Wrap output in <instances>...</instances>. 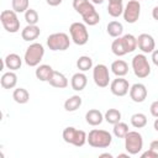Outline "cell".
I'll return each instance as SVG.
<instances>
[{
  "label": "cell",
  "mask_w": 158,
  "mask_h": 158,
  "mask_svg": "<svg viewBox=\"0 0 158 158\" xmlns=\"http://www.w3.org/2000/svg\"><path fill=\"white\" fill-rule=\"evenodd\" d=\"M141 157L142 158H154V154L148 149V151H146V152H143L142 154H141Z\"/></svg>",
  "instance_id": "obj_39"
},
{
  "label": "cell",
  "mask_w": 158,
  "mask_h": 158,
  "mask_svg": "<svg viewBox=\"0 0 158 158\" xmlns=\"http://www.w3.org/2000/svg\"><path fill=\"white\" fill-rule=\"evenodd\" d=\"M40 33H41V30H40V27L37 25H27L21 31V37H22L23 41L31 42V41L37 40Z\"/></svg>",
  "instance_id": "obj_17"
},
{
  "label": "cell",
  "mask_w": 158,
  "mask_h": 158,
  "mask_svg": "<svg viewBox=\"0 0 158 158\" xmlns=\"http://www.w3.org/2000/svg\"><path fill=\"white\" fill-rule=\"evenodd\" d=\"M83 104V100L79 95H73L70 98H68L65 101H64V110L68 111V112H73V111H77Z\"/></svg>",
  "instance_id": "obj_23"
},
{
  "label": "cell",
  "mask_w": 158,
  "mask_h": 158,
  "mask_svg": "<svg viewBox=\"0 0 158 158\" xmlns=\"http://www.w3.org/2000/svg\"><path fill=\"white\" fill-rule=\"evenodd\" d=\"M111 72L116 77H125L128 73V64L122 59H116L111 63Z\"/></svg>",
  "instance_id": "obj_21"
},
{
  "label": "cell",
  "mask_w": 158,
  "mask_h": 158,
  "mask_svg": "<svg viewBox=\"0 0 158 158\" xmlns=\"http://www.w3.org/2000/svg\"><path fill=\"white\" fill-rule=\"evenodd\" d=\"M93 4H95V5H99V4H102L104 2V0H90Z\"/></svg>",
  "instance_id": "obj_43"
},
{
  "label": "cell",
  "mask_w": 158,
  "mask_h": 158,
  "mask_svg": "<svg viewBox=\"0 0 158 158\" xmlns=\"http://www.w3.org/2000/svg\"><path fill=\"white\" fill-rule=\"evenodd\" d=\"M152 16H153V19H154L156 21H158V6L153 7V10H152Z\"/></svg>",
  "instance_id": "obj_40"
},
{
  "label": "cell",
  "mask_w": 158,
  "mask_h": 158,
  "mask_svg": "<svg viewBox=\"0 0 158 158\" xmlns=\"http://www.w3.org/2000/svg\"><path fill=\"white\" fill-rule=\"evenodd\" d=\"M0 21L2 23V27L10 32L16 33L20 30V20L17 17V12L14 10H4L0 14Z\"/></svg>",
  "instance_id": "obj_9"
},
{
  "label": "cell",
  "mask_w": 158,
  "mask_h": 158,
  "mask_svg": "<svg viewBox=\"0 0 158 158\" xmlns=\"http://www.w3.org/2000/svg\"><path fill=\"white\" fill-rule=\"evenodd\" d=\"M149 151L154 154V158H158V139L151 142V144H149Z\"/></svg>",
  "instance_id": "obj_35"
},
{
  "label": "cell",
  "mask_w": 158,
  "mask_h": 158,
  "mask_svg": "<svg viewBox=\"0 0 158 158\" xmlns=\"http://www.w3.org/2000/svg\"><path fill=\"white\" fill-rule=\"evenodd\" d=\"M128 94H130V98H131L132 101H135V102H143L146 100V98H147L148 91H147V88H146L144 84L136 83V84L131 85Z\"/></svg>",
  "instance_id": "obj_14"
},
{
  "label": "cell",
  "mask_w": 158,
  "mask_h": 158,
  "mask_svg": "<svg viewBox=\"0 0 158 158\" xmlns=\"http://www.w3.org/2000/svg\"><path fill=\"white\" fill-rule=\"evenodd\" d=\"M63 139L64 142L73 144L75 147H81L88 142V135L83 130H78L73 126H68L63 130Z\"/></svg>",
  "instance_id": "obj_4"
},
{
  "label": "cell",
  "mask_w": 158,
  "mask_h": 158,
  "mask_svg": "<svg viewBox=\"0 0 158 158\" xmlns=\"http://www.w3.org/2000/svg\"><path fill=\"white\" fill-rule=\"evenodd\" d=\"M4 65H5L7 69L15 72V70H17V69L21 68V65H22V59H21V57H20L19 54H16V53H9V54L4 58Z\"/></svg>",
  "instance_id": "obj_18"
},
{
  "label": "cell",
  "mask_w": 158,
  "mask_h": 158,
  "mask_svg": "<svg viewBox=\"0 0 158 158\" xmlns=\"http://www.w3.org/2000/svg\"><path fill=\"white\" fill-rule=\"evenodd\" d=\"M118 157H126V158H128L130 157V153H127V154L126 153H121V154H118Z\"/></svg>",
  "instance_id": "obj_45"
},
{
  "label": "cell",
  "mask_w": 158,
  "mask_h": 158,
  "mask_svg": "<svg viewBox=\"0 0 158 158\" xmlns=\"http://www.w3.org/2000/svg\"><path fill=\"white\" fill-rule=\"evenodd\" d=\"M12 99L15 100V102L22 105V104H26L30 100V94L28 91L25 89V88H16L12 93Z\"/></svg>",
  "instance_id": "obj_24"
},
{
  "label": "cell",
  "mask_w": 158,
  "mask_h": 158,
  "mask_svg": "<svg viewBox=\"0 0 158 158\" xmlns=\"http://www.w3.org/2000/svg\"><path fill=\"white\" fill-rule=\"evenodd\" d=\"M130 83L123 77H117L110 83V90L115 96H125L130 91Z\"/></svg>",
  "instance_id": "obj_12"
},
{
  "label": "cell",
  "mask_w": 158,
  "mask_h": 158,
  "mask_svg": "<svg viewBox=\"0 0 158 158\" xmlns=\"http://www.w3.org/2000/svg\"><path fill=\"white\" fill-rule=\"evenodd\" d=\"M138 1H139V0H138Z\"/></svg>",
  "instance_id": "obj_46"
},
{
  "label": "cell",
  "mask_w": 158,
  "mask_h": 158,
  "mask_svg": "<svg viewBox=\"0 0 158 158\" xmlns=\"http://www.w3.org/2000/svg\"><path fill=\"white\" fill-rule=\"evenodd\" d=\"M106 31H107L109 36L117 38V37H120V36L122 35V32H123V26H122V23L118 22V21H111V22L107 23Z\"/></svg>",
  "instance_id": "obj_25"
},
{
  "label": "cell",
  "mask_w": 158,
  "mask_h": 158,
  "mask_svg": "<svg viewBox=\"0 0 158 158\" xmlns=\"http://www.w3.org/2000/svg\"><path fill=\"white\" fill-rule=\"evenodd\" d=\"M47 46L51 51H67L70 46L69 36L64 32H56L47 37Z\"/></svg>",
  "instance_id": "obj_8"
},
{
  "label": "cell",
  "mask_w": 158,
  "mask_h": 158,
  "mask_svg": "<svg viewBox=\"0 0 158 158\" xmlns=\"http://www.w3.org/2000/svg\"><path fill=\"white\" fill-rule=\"evenodd\" d=\"M104 115L100 110L96 109H91L85 114V121L86 123H89L90 126H99L101 125V122L104 121Z\"/></svg>",
  "instance_id": "obj_19"
},
{
  "label": "cell",
  "mask_w": 158,
  "mask_h": 158,
  "mask_svg": "<svg viewBox=\"0 0 158 158\" xmlns=\"http://www.w3.org/2000/svg\"><path fill=\"white\" fill-rule=\"evenodd\" d=\"M69 33L72 41L78 46H84L89 41V32L83 22H73L69 26Z\"/></svg>",
  "instance_id": "obj_7"
},
{
  "label": "cell",
  "mask_w": 158,
  "mask_h": 158,
  "mask_svg": "<svg viewBox=\"0 0 158 158\" xmlns=\"http://www.w3.org/2000/svg\"><path fill=\"white\" fill-rule=\"evenodd\" d=\"M121 38H122V43H123L125 49H126L127 53H131L137 48V37H135L133 35L126 33Z\"/></svg>",
  "instance_id": "obj_26"
},
{
  "label": "cell",
  "mask_w": 158,
  "mask_h": 158,
  "mask_svg": "<svg viewBox=\"0 0 158 158\" xmlns=\"http://www.w3.org/2000/svg\"><path fill=\"white\" fill-rule=\"evenodd\" d=\"M12 10L17 14H25L26 10L28 9V0H12L11 1Z\"/></svg>",
  "instance_id": "obj_32"
},
{
  "label": "cell",
  "mask_w": 158,
  "mask_h": 158,
  "mask_svg": "<svg viewBox=\"0 0 158 158\" xmlns=\"http://www.w3.org/2000/svg\"><path fill=\"white\" fill-rule=\"evenodd\" d=\"M73 9L83 17L85 25L95 26L99 23L100 15L90 0H73Z\"/></svg>",
  "instance_id": "obj_1"
},
{
  "label": "cell",
  "mask_w": 158,
  "mask_h": 158,
  "mask_svg": "<svg viewBox=\"0 0 158 158\" xmlns=\"http://www.w3.org/2000/svg\"><path fill=\"white\" fill-rule=\"evenodd\" d=\"M48 83L49 85H52L53 88H58V89H64L68 86V79L67 77L60 73V72H57V70H53L51 78L48 79Z\"/></svg>",
  "instance_id": "obj_15"
},
{
  "label": "cell",
  "mask_w": 158,
  "mask_h": 158,
  "mask_svg": "<svg viewBox=\"0 0 158 158\" xmlns=\"http://www.w3.org/2000/svg\"><path fill=\"white\" fill-rule=\"evenodd\" d=\"M0 84L4 89H14L17 84V75L15 72L12 70H9L6 73L2 74L1 77V80H0Z\"/></svg>",
  "instance_id": "obj_20"
},
{
  "label": "cell",
  "mask_w": 158,
  "mask_h": 158,
  "mask_svg": "<svg viewBox=\"0 0 158 158\" xmlns=\"http://www.w3.org/2000/svg\"><path fill=\"white\" fill-rule=\"evenodd\" d=\"M125 148L131 156L138 154L143 148V137L137 131H128L125 137Z\"/></svg>",
  "instance_id": "obj_5"
},
{
  "label": "cell",
  "mask_w": 158,
  "mask_h": 158,
  "mask_svg": "<svg viewBox=\"0 0 158 158\" xmlns=\"http://www.w3.org/2000/svg\"><path fill=\"white\" fill-rule=\"evenodd\" d=\"M112 131H114V135L117 138H125L126 135L128 133V126H127V123L120 121V122H117V123L114 125Z\"/></svg>",
  "instance_id": "obj_31"
},
{
  "label": "cell",
  "mask_w": 158,
  "mask_h": 158,
  "mask_svg": "<svg viewBox=\"0 0 158 158\" xmlns=\"http://www.w3.org/2000/svg\"><path fill=\"white\" fill-rule=\"evenodd\" d=\"M43 56H44L43 44H41L38 42H35V43H31L26 48L23 60L28 67H37V65H40V62L42 60Z\"/></svg>",
  "instance_id": "obj_3"
},
{
  "label": "cell",
  "mask_w": 158,
  "mask_h": 158,
  "mask_svg": "<svg viewBox=\"0 0 158 158\" xmlns=\"http://www.w3.org/2000/svg\"><path fill=\"white\" fill-rule=\"evenodd\" d=\"M86 84H88V78L84 74V72H78V73L73 74V77L70 79V85H72L73 90L81 91V90L85 89Z\"/></svg>",
  "instance_id": "obj_16"
},
{
  "label": "cell",
  "mask_w": 158,
  "mask_h": 158,
  "mask_svg": "<svg viewBox=\"0 0 158 158\" xmlns=\"http://www.w3.org/2000/svg\"><path fill=\"white\" fill-rule=\"evenodd\" d=\"M152 62H153V64L156 65V67H158V49H154L153 52H152Z\"/></svg>",
  "instance_id": "obj_37"
},
{
  "label": "cell",
  "mask_w": 158,
  "mask_h": 158,
  "mask_svg": "<svg viewBox=\"0 0 158 158\" xmlns=\"http://www.w3.org/2000/svg\"><path fill=\"white\" fill-rule=\"evenodd\" d=\"M131 125L135 128H143L147 125V116L142 112H136L131 116Z\"/></svg>",
  "instance_id": "obj_28"
},
{
  "label": "cell",
  "mask_w": 158,
  "mask_h": 158,
  "mask_svg": "<svg viewBox=\"0 0 158 158\" xmlns=\"http://www.w3.org/2000/svg\"><path fill=\"white\" fill-rule=\"evenodd\" d=\"M53 70L54 69L51 65H48V64H41V65H37V69L35 72V75L41 81H48V79L51 78Z\"/></svg>",
  "instance_id": "obj_22"
},
{
  "label": "cell",
  "mask_w": 158,
  "mask_h": 158,
  "mask_svg": "<svg viewBox=\"0 0 158 158\" xmlns=\"http://www.w3.org/2000/svg\"><path fill=\"white\" fill-rule=\"evenodd\" d=\"M111 51L117 57H122V56L127 54V52L125 49V46L122 43V38L121 37H117L116 40H114V42L111 43Z\"/></svg>",
  "instance_id": "obj_29"
},
{
  "label": "cell",
  "mask_w": 158,
  "mask_h": 158,
  "mask_svg": "<svg viewBox=\"0 0 158 158\" xmlns=\"http://www.w3.org/2000/svg\"><path fill=\"white\" fill-rule=\"evenodd\" d=\"M123 5L122 4H110L107 5V14L111 17H118L123 14Z\"/></svg>",
  "instance_id": "obj_33"
},
{
  "label": "cell",
  "mask_w": 158,
  "mask_h": 158,
  "mask_svg": "<svg viewBox=\"0 0 158 158\" xmlns=\"http://www.w3.org/2000/svg\"><path fill=\"white\" fill-rule=\"evenodd\" d=\"M77 67L80 72H86L93 68V59L89 56H81L77 60Z\"/></svg>",
  "instance_id": "obj_30"
},
{
  "label": "cell",
  "mask_w": 158,
  "mask_h": 158,
  "mask_svg": "<svg viewBox=\"0 0 158 158\" xmlns=\"http://www.w3.org/2000/svg\"><path fill=\"white\" fill-rule=\"evenodd\" d=\"M63 0H46V2L49 5V6H58L62 4Z\"/></svg>",
  "instance_id": "obj_38"
},
{
  "label": "cell",
  "mask_w": 158,
  "mask_h": 158,
  "mask_svg": "<svg viewBox=\"0 0 158 158\" xmlns=\"http://www.w3.org/2000/svg\"><path fill=\"white\" fill-rule=\"evenodd\" d=\"M100 157H109V158H112V154H111V153H102V154H100Z\"/></svg>",
  "instance_id": "obj_44"
},
{
  "label": "cell",
  "mask_w": 158,
  "mask_h": 158,
  "mask_svg": "<svg viewBox=\"0 0 158 158\" xmlns=\"http://www.w3.org/2000/svg\"><path fill=\"white\" fill-rule=\"evenodd\" d=\"M104 118L107 123L110 125H115L117 122L121 121V112L117 110V109H109L105 115H104Z\"/></svg>",
  "instance_id": "obj_27"
},
{
  "label": "cell",
  "mask_w": 158,
  "mask_h": 158,
  "mask_svg": "<svg viewBox=\"0 0 158 158\" xmlns=\"http://www.w3.org/2000/svg\"><path fill=\"white\" fill-rule=\"evenodd\" d=\"M131 64H132L133 73L137 78L143 79V78H147L151 74V65H149V62H148L147 57L144 56V53L136 54L132 58Z\"/></svg>",
  "instance_id": "obj_6"
},
{
  "label": "cell",
  "mask_w": 158,
  "mask_h": 158,
  "mask_svg": "<svg viewBox=\"0 0 158 158\" xmlns=\"http://www.w3.org/2000/svg\"><path fill=\"white\" fill-rule=\"evenodd\" d=\"M25 20L27 22V25H37L38 20H40V16H38V12L35 10V9H31L28 7L25 12Z\"/></svg>",
  "instance_id": "obj_34"
},
{
  "label": "cell",
  "mask_w": 158,
  "mask_h": 158,
  "mask_svg": "<svg viewBox=\"0 0 158 158\" xmlns=\"http://www.w3.org/2000/svg\"><path fill=\"white\" fill-rule=\"evenodd\" d=\"M141 15V4L138 0H130L123 9V20L127 23H135Z\"/></svg>",
  "instance_id": "obj_11"
},
{
  "label": "cell",
  "mask_w": 158,
  "mask_h": 158,
  "mask_svg": "<svg viewBox=\"0 0 158 158\" xmlns=\"http://www.w3.org/2000/svg\"><path fill=\"white\" fill-rule=\"evenodd\" d=\"M153 127H154V130L158 132V117H156V120H154V122H153Z\"/></svg>",
  "instance_id": "obj_41"
},
{
  "label": "cell",
  "mask_w": 158,
  "mask_h": 158,
  "mask_svg": "<svg viewBox=\"0 0 158 158\" xmlns=\"http://www.w3.org/2000/svg\"><path fill=\"white\" fill-rule=\"evenodd\" d=\"M123 0H109L110 4H122Z\"/></svg>",
  "instance_id": "obj_42"
},
{
  "label": "cell",
  "mask_w": 158,
  "mask_h": 158,
  "mask_svg": "<svg viewBox=\"0 0 158 158\" xmlns=\"http://www.w3.org/2000/svg\"><path fill=\"white\" fill-rule=\"evenodd\" d=\"M93 79L96 86L99 88H106L110 83V73L109 68L105 64H96L93 69Z\"/></svg>",
  "instance_id": "obj_10"
},
{
  "label": "cell",
  "mask_w": 158,
  "mask_h": 158,
  "mask_svg": "<svg viewBox=\"0 0 158 158\" xmlns=\"http://www.w3.org/2000/svg\"><path fill=\"white\" fill-rule=\"evenodd\" d=\"M137 47L143 53H152L156 49L154 38L148 33H141L137 37Z\"/></svg>",
  "instance_id": "obj_13"
},
{
  "label": "cell",
  "mask_w": 158,
  "mask_h": 158,
  "mask_svg": "<svg viewBox=\"0 0 158 158\" xmlns=\"http://www.w3.org/2000/svg\"><path fill=\"white\" fill-rule=\"evenodd\" d=\"M112 136L109 131L94 128L88 135V143L94 148H106L111 144Z\"/></svg>",
  "instance_id": "obj_2"
},
{
  "label": "cell",
  "mask_w": 158,
  "mask_h": 158,
  "mask_svg": "<svg viewBox=\"0 0 158 158\" xmlns=\"http://www.w3.org/2000/svg\"><path fill=\"white\" fill-rule=\"evenodd\" d=\"M149 111H151V115L153 117H158V100L153 101L149 106Z\"/></svg>",
  "instance_id": "obj_36"
}]
</instances>
